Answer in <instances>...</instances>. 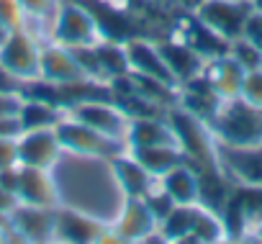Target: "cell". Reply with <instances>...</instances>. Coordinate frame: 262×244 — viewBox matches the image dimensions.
<instances>
[{
	"instance_id": "cell-1",
	"label": "cell",
	"mask_w": 262,
	"mask_h": 244,
	"mask_svg": "<svg viewBox=\"0 0 262 244\" xmlns=\"http://www.w3.org/2000/svg\"><path fill=\"white\" fill-rule=\"evenodd\" d=\"M216 144L254 147L262 144V110L242 98L224 100L216 116L208 121Z\"/></svg>"
},
{
	"instance_id": "cell-2",
	"label": "cell",
	"mask_w": 262,
	"mask_h": 244,
	"mask_svg": "<svg viewBox=\"0 0 262 244\" xmlns=\"http://www.w3.org/2000/svg\"><path fill=\"white\" fill-rule=\"evenodd\" d=\"M167 124L175 134L178 147L183 149V154L188 157V162L195 170H206V167H219V157H216V139L211 126L203 118H198L195 113L172 105L167 110Z\"/></svg>"
},
{
	"instance_id": "cell-3",
	"label": "cell",
	"mask_w": 262,
	"mask_h": 244,
	"mask_svg": "<svg viewBox=\"0 0 262 244\" xmlns=\"http://www.w3.org/2000/svg\"><path fill=\"white\" fill-rule=\"evenodd\" d=\"M57 139L62 144L64 152H72L77 157H95V160H113L116 154L126 152L128 144L121 139H111L90 126H85L82 121L72 118L70 113H64L59 118V124L54 126Z\"/></svg>"
},
{
	"instance_id": "cell-4",
	"label": "cell",
	"mask_w": 262,
	"mask_h": 244,
	"mask_svg": "<svg viewBox=\"0 0 262 244\" xmlns=\"http://www.w3.org/2000/svg\"><path fill=\"white\" fill-rule=\"evenodd\" d=\"M49 41H57L67 49L93 47L100 41V29H98V21L85 3H62L54 11Z\"/></svg>"
},
{
	"instance_id": "cell-5",
	"label": "cell",
	"mask_w": 262,
	"mask_h": 244,
	"mask_svg": "<svg viewBox=\"0 0 262 244\" xmlns=\"http://www.w3.org/2000/svg\"><path fill=\"white\" fill-rule=\"evenodd\" d=\"M252 11L254 8L249 0H203L195 16L208 29H213L219 36H224L226 41H234V39L244 36V26H247Z\"/></svg>"
},
{
	"instance_id": "cell-6",
	"label": "cell",
	"mask_w": 262,
	"mask_h": 244,
	"mask_svg": "<svg viewBox=\"0 0 262 244\" xmlns=\"http://www.w3.org/2000/svg\"><path fill=\"white\" fill-rule=\"evenodd\" d=\"M39 54H41V41L24 29L11 31L6 41L0 44V64L11 75H16L21 82L39 77Z\"/></svg>"
},
{
	"instance_id": "cell-7",
	"label": "cell",
	"mask_w": 262,
	"mask_h": 244,
	"mask_svg": "<svg viewBox=\"0 0 262 244\" xmlns=\"http://www.w3.org/2000/svg\"><path fill=\"white\" fill-rule=\"evenodd\" d=\"M72 118L82 121L85 126L111 137V139H121L126 142V131H128V116L113 103V100H85L77 103L75 108L67 110Z\"/></svg>"
},
{
	"instance_id": "cell-8",
	"label": "cell",
	"mask_w": 262,
	"mask_h": 244,
	"mask_svg": "<svg viewBox=\"0 0 262 244\" xmlns=\"http://www.w3.org/2000/svg\"><path fill=\"white\" fill-rule=\"evenodd\" d=\"M219 167L229 180L239 185H262V144L254 147H229L216 144Z\"/></svg>"
},
{
	"instance_id": "cell-9",
	"label": "cell",
	"mask_w": 262,
	"mask_h": 244,
	"mask_svg": "<svg viewBox=\"0 0 262 244\" xmlns=\"http://www.w3.org/2000/svg\"><path fill=\"white\" fill-rule=\"evenodd\" d=\"M170 36L185 41V44H188L193 52H198L206 62L229 54V41H226L224 36H219L213 29H208L195 13H188V11H185V16H180V18L175 21Z\"/></svg>"
},
{
	"instance_id": "cell-10",
	"label": "cell",
	"mask_w": 262,
	"mask_h": 244,
	"mask_svg": "<svg viewBox=\"0 0 262 244\" xmlns=\"http://www.w3.org/2000/svg\"><path fill=\"white\" fill-rule=\"evenodd\" d=\"M62 144L57 139L54 129H36V131H24L18 137V165L24 167H41L52 170L59 157H62Z\"/></svg>"
},
{
	"instance_id": "cell-11",
	"label": "cell",
	"mask_w": 262,
	"mask_h": 244,
	"mask_svg": "<svg viewBox=\"0 0 262 244\" xmlns=\"http://www.w3.org/2000/svg\"><path fill=\"white\" fill-rule=\"evenodd\" d=\"M105 224L95 216L72 211V208H59L54 211V239L67 241V244H90L100 241L105 234Z\"/></svg>"
},
{
	"instance_id": "cell-12",
	"label": "cell",
	"mask_w": 262,
	"mask_h": 244,
	"mask_svg": "<svg viewBox=\"0 0 262 244\" xmlns=\"http://www.w3.org/2000/svg\"><path fill=\"white\" fill-rule=\"evenodd\" d=\"M39 77L54 85H67V82L85 80V72L80 70L72 49L57 41H47L41 44V54H39Z\"/></svg>"
},
{
	"instance_id": "cell-13",
	"label": "cell",
	"mask_w": 262,
	"mask_h": 244,
	"mask_svg": "<svg viewBox=\"0 0 262 244\" xmlns=\"http://www.w3.org/2000/svg\"><path fill=\"white\" fill-rule=\"evenodd\" d=\"M16 198H18V203L39 206V208H57L59 206V193H57L54 178L49 175V170H41V167H24L21 165Z\"/></svg>"
},
{
	"instance_id": "cell-14",
	"label": "cell",
	"mask_w": 262,
	"mask_h": 244,
	"mask_svg": "<svg viewBox=\"0 0 262 244\" xmlns=\"http://www.w3.org/2000/svg\"><path fill=\"white\" fill-rule=\"evenodd\" d=\"M126 57H128V67L131 72H139V75H149V77H157V80H165L170 85H178L172 72L167 70L162 54H160V47L157 41L147 39V36H134L128 39L126 44ZM180 87V85H178Z\"/></svg>"
},
{
	"instance_id": "cell-15",
	"label": "cell",
	"mask_w": 262,
	"mask_h": 244,
	"mask_svg": "<svg viewBox=\"0 0 262 244\" xmlns=\"http://www.w3.org/2000/svg\"><path fill=\"white\" fill-rule=\"evenodd\" d=\"M54 211L57 208H39V206H26L18 203L11 216L8 226H13L24 241H49L54 239Z\"/></svg>"
},
{
	"instance_id": "cell-16",
	"label": "cell",
	"mask_w": 262,
	"mask_h": 244,
	"mask_svg": "<svg viewBox=\"0 0 262 244\" xmlns=\"http://www.w3.org/2000/svg\"><path fill=\"white\" fill-rule=\"evenodd\" d=\"M121 241H142L149 231L157 229V218L152 216L144 198H126L118 218L111 224Z\"/></svg>"
},
{
	"instance_id": "cell-17",
	"label": "cell",
	"mask_w": 262,
	"mask_h": 244,
	"mask_svg": "<svg viewBox=\"0 0 262 244\" xmlns=\"http://www.w3.org/2000/svg\"><path fill=\"white\" fill-rule=\"evenodd\" d=\"M111 162V172L118 183V188L123 190V198H142L152 185H155V175H149L144 170V165L131 154L128 149L116 154Z\"/></svg>"
},
{
	"instance_id": "cell-18",
	"label": "cell",
	"mask_w": 262,
	"mask_h": 244,
	"mask_svg": "<svg viewBox=\"0 0 262 244\" xmlns=\"http://www.w3.org/2000/svg\"><path fill=\"white\" fill-rule=\"evenodd\" d=\"M157 47H160V54H162V59H165V64L172 72L178 85L188 82L195 75H201L203 67H206V59L175 36H167L165 41H157Z\"/></svg>"
},
{
	"instance_id": "cell-19",
	"label": "cell",
	"mask_w": 262,
	"mask_h": 244,
	"mask_svg": "<svg viewBox=\"0 0 262 244\" xmlns=\"http://www.w3.org/2000/svg\"><path fill=\"white\" fill-rule=\"evenodd\" d=\"M203 75L208 77V82L213 85V90L219 93L221 100H231V98H239L247 72L229 54H224V57L208 59L206 67H203Z\"/></svg>"
},
{
	"instance_id": "cell-20",
	"label": "cell",
	"mask_w": 262,
	"mask_h": 244,
	"mask_svg": "<svg viewBox=\"0 0 262 244\" xmlns=\"http://www.w3.org/2000/svg\"><path fill=\"white\" fill-rule=\"evenodd\" d=\"M157 185L178 203V206H193L198 203V172L190 162H183L165 175L157 178Z\"/></svg>"
},
{
	"instance_id": "cell-21",
	"label": "cell",
	"mask_w": 262,
	"mask_h": 244,
	"mask_svg": "<svg viewBox=\"0 0 262 244\" xmlns=\"http://www.w3.org/2000/svg\"><path fill=\"white\" fill-rule=\"evenodd\" d=\"M126 144L131 147H157V144H178L167 118H128Z\"/></svg>"
},
{
	"instance_id": "cell-22",
	"label": "cell",
	"mask_w": 262,
	"mask_h": 244,
	"mask_svg": "<svg viewBox=\"0 0 262 244\" xmlns=\"http://www.w3.org/2000/svg\"><path fill=\"white\" fill-rule=\"evenodd\" d=\"M128 152L134 154V157H137V160L144 165V170H147L149 175H155V178H160V175H165L167 170H172V167H178V165L188 162V157L183 154V149H180L178 144L131 147Z\"/></svg>"
},
{
	"instance_id": "cell-23",
	"label": "cell",
	"mask_w": 262,
	"mask_h": 244,
	"mask_svg": "<svg viewBox=\"0 0 262 244\" xmlns=\"http://www.w3.org/2000/svg\"><path fill=\"white\" fill-rule=\"evenodd\" d=\"M64 116L62 108L44 103V100H34V98H24L21 108H18V121L24 131H36V129H54L59 124V118Z\"/></svg>"
},
{
	"instance_id": "cell-24",
	"label": "cell",
	"mask_w": 262,
	"mask_h": 244,
	"mask_svg": "<svg viewBox=\"0 0 262 244\" xmlns=\"http://www.w3.org/2000/svg\"><path fill=\"white\" fill-rule=\"evenodd\" d=\"M95 54H98V64L103 70V77L105 82L118 77V75H126L131 72L128 67V57H126V47L121 41H111V39H100L95 44Z\"/></svg>"
},
{
	"instance_id": "cell-25",
	"label": "cell",
	"mask_w": 262,
	"mask_h": 244,
	"mask_svg": "<svg viewBox=\"0 0 262 244\" xmlns=\"http://www.w3.org/2000/svg\"><path fill=\"white\" fill-rule=\"evenodd\" d=\"M195 213H198V203L193 206H175L165 221H160V231L165 234L167 241H188L193 224H195Z\"/></svg>"
},
{
	"instance_id": "cell-26",
	"label": "cell",
	"mask_w": 262,
	"mask_h": 244,
	"mask_svg": "<svg viewBox=\"0 0 262 244\" xmlns=\"http://www.w3.org/2000/svg\"><path fill=\"white\" fill-rule=\"evenodd\" d=\"M226 239V229H224V221L216 211H208L203 206H198V213H195V224H193V231L188 236V241H221Z\"/></svg>"
},
{
	"instance_id": "cell-27",
	"label": "cell",
	"mask_w": 262,
	"mask_h": 244,
	"mask_svg": "<svg viewBox=\"0 0 262 244\" xmlns=\"http://www.w3.org/2000/svg\"><path fill=\"white\" fill-rule=\"evenodd\" d=\"M229 57H231L244 72L262 70V49H259L257 44H252L247 36H239V39L229 41Z\"/></svg>"
},
{
	"instance_id": "cell-28",
	"label": "cell",
	"mask_w": 262,
	"mask_h": 244,
	"mask_svg": "<svg viewBox=\"0 0 262 244\" xmlns=\"http://www.w3.org/2000/svg\"><path fill=\"white\" fill-rule=\"evenodd\" d=\"M0 24H3L8 31L24 29L26 11L21 6V0H0Z\"/></svg>"
},
{
	"instance_id": "cell-29",
	"label": "cell",
	"mask_w": 262,
	"mask_h": 244,
	"mask_svg": "<svg viewBox=\"0 0 262 244\" xmlns=\"http://www.w3.org/2000/svg\"><path fill=\"white\" fill-rule=\"evenodd\" d=\"M239 98L262 110V70H254V72H247L244 75Z\"/></svg>"
},
{
	"instance_id": "cell-30",
	"label": "cell",
	"mask_w": 262,
	"mask_h": 244,
	"mask_svg": "<svg viewBox=\"0 0 262 244\" xmlns=\"http://www.w3.org/2000/svg\"><path fill=\"white\" fill-rule=\"evenodd\" d=\"M21 6H24L26 16H31V18H47V16H54L57 0H21Z\"/></svg>"
},
{
	"instance_id": "cell-31",
	"label": "cell",
	"mask_w": 262,
	"mask_h": 244,
	"mask_svg": "<svg viewBox=\"0 0 262 244\" xmlns=\"http://www.w3.org/2000/svg\"><path fill=\"white\" fill-rule=\"evenodd\" d=\"M11 165H18V139L0 137V170H6Z\"/></svg>"
},
{
	"instance_id": "cell-32",
	"label": "cell",
	"mask_w": 262,
	"mask_h": 244,
	"mask_svg": "<svg viewBox=\"0 0 262 244\" xmlns=\"http://www.w3.org/2000/svg\"><path fill=\"white\" fill-rule=\"evenodd\" d=\"M21 134H24V129H21L18 113H6V116H0V137H13V139H18Z\"/></svg>"
},
{
	"instance_id": "cell-33",
	"label": "cell",
	"mask_w": 262,
	"mask_h": 244,
	"mask_svg": "<svg viewBox=\"0 0 262 244\" xmlns=\"http://www.w3.org/2000/svg\"><path fill=\"white\" fill-rule=\"evenodd\" d=\"M244 36L262 49V13L252 11V16H249V21H247V26H244Z\"/></svg>"
},
{
	"instance_id": "cell-34",
	"label": "cell",
	"mask_w": 262,
	"mask_h": 244,
	"mask_svg": "<svg viewBox=\"0 0 262 244\" xmlns=\"http://www.w3.org/2000/svg\"><path fill=\"white\" fill-rule=\"evenodd\" d=\"M21 93H3L0 90V116H6V113H18L21 108Z\"/></svg>"
},
{
	"instance_id": "cell-35",
	"label": "cell",
	"mask_w": 262,
	"mask_h": 244,
	"mask_svg": "<svg viewBox=\"0 0 262 244\" xmlns=\"http://www.w3.org/2000/svg\"><path fill=\"white\" fill-rule=\"evenodd\" d=\"M0 90L3 93H21V80L11 75L3 64H0Z\"/></svg>"
},
{
	"instance_id": "cell-36",
	"label": "cell",
	"mask_w": 262,
	"mask_h": 244,
	"mask_svg": "<svg viewBox=\"0 0 262 244\" xmlns=\"http://www.w3.org/2000/svg\"><path fill=\"white\" fill-rule=\"evenodd\" d=\"M16 206H18L16 193H11L8 188L0 185V213H3V216H11V211H13Z\"/></svg>"
},
{
	"instance_id": "cell-37",
	"label": "cell",
	"mask_w": 262,
	"mask_h": 244,
	"mask_svg": "<svg viewBox=\"0 0 262 244\" xmlns=\"http://www.w3.org/2000/svg\"><path fill=\"white\" fill-rule=\"evenodd\" d=\"M172 3L180 8V11H188V13H195L198 6L203 3V0H172Z\"/></svg>"
},
{
	"instance_id": "cell-38",
	"label": "cell",
	"mask_w": 262,
	"mask_h": 244,
	"mask_svg": "<svg viewBox=\"0 0 262 244\" xmlns=\"http://www.w3.org/2000/svg\"><path fill=\"white\" fill-rule=\"evenodd\" d=\"M103 3L116 6V8H128V6H131V0H103Z\"/></svg>"
},
{
	"instance_id": "cell-39",
	"label": "cell",
	"mask_w": 262,
	"mask_h": 244,
	"mask_svg": "<svg viewBox=\"0 0 262 244\" xmlns=\"http://www.w3.org/2000/svg\"><path fill=\"white\" fill-rule=\"evenodd\" d=\"M252 236H257V241H262V221L252 229Z\"/></svg>"
},
{
	"instance_id": "cell-40",
	"label": "cell",
	"mask_w": 262,
	"mask_h": 244,
	"mask_svg": "<svg viewBox=\"0 0 262 244\" xmlns=\"http://www.w3.org/2000/svg\"><path fill=\"white\" fill-rule=\"evenodd\" d=\"M8 34H11V31H8V29H6L3 24H0V44H3V41H6V36H8Z\"/></svg>"
},
{
	"instance_id": "cell-41",
	"label": "cell",
	"mask_w": 262,
	"mask_h": 244,
	"mask_svg": "<svg viewBox=\"0 0 262 244\" xmlns=\"http://www.w3.org/2000/svg\"><path fill=\"white\" fill-rule=\"evenodd\" d=\"M249 3H252V8H254L257 13H262V0H249Z\"/></svg>"
},
{
	"instance_id": "cell-42",
	"label": "cell",
	"mask_w": 262,
	"mask_h": 244,
	"mask_svg": "<svg viewBox=\"0 0 262 244\" xmlns=\"http://www.w3.org/2000/svg\"><path fill=\"white\" fill-rule=\"evenodd\" d=\"M6 229H8V226H3V224H0V244L6 241Z\"/></svg>"
},
{
	"instance_id": "cell-43",
	"label": "cell",
	"mask_w": 262,
	"mask_h": 244,
	"mask_svg": "<svg viewBox=\"0 0 262 244\" xmlns=\"http://www.w3.org/2000/svg\"><path fill=\"white\" fill-rule=\"evenodd\" d=\"M152 3H157V6H162V8H165V3H170V6H175V3H172V0H152ZM175 8H178V6H175Z\"/></svg>"
}]
</instances>
